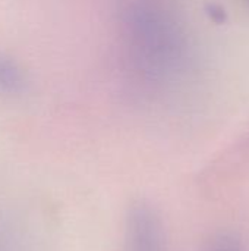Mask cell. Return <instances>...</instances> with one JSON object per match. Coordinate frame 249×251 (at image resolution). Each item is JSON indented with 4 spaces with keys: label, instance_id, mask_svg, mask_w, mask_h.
<instances>
[{
    "label": "cell",
    "instance_id": "cell-5",
    "mask_svg": "<svg viewBox=\"0 0 249 251\" xmlns=\"http://www.w3.org/2000/svg\"><path fill=\"white\" fill-rule=\"evenodd\" d=\"M211 251H241L239 247L235 244V243H230V240H223V241H219Z\"/></svg>",
    "mask_w": 249,
    "mask_h": 251
},
{
    "label": "cell",
    "instance_id": "cell-1",
    "mask_svg": "<svg viewBox=\"0 0 249 251\" xmlns=\"http://www.w3.org/2000/svg\"><path fill=\"white\" fill-rule=\"evenodd\" d=\"M123 35L132 62L147 75L167 72L181 54L179 34L154 9L131 6L123 15Z\"/></svg>",
    "mask_w": 249,
    "mask_h": 251
},
{
    "label": "cell",
    "instance_id": "cell-2",
    "mask_svg": "<svg viewBox=\"0 0 249 251\" xmlns=\"http://www.w3.org/2000/svg\"><path fill=\"white\" fill-rule=\"evenodd\" d=\"M125 251H164L161 222L154 209L144 203H134L126 215Z\"/></svg>",
    "mask_w": 249,
    "mask_h": 251
},
{
    "label": "cell",
    "instance_id": "cell-3",
    "mask_svg": "<svg viewBox=\"0 0 249 251\" xmlns=\"http://www.w3.org/2000/svg\"><path fill=\"white\" fill-rule=\"evenodd\" d=\"M26 79L19 65L0 51V94L18 96L25 90Z\"/></svg>",
    "mask_w": 249,
    "mask_h": 251
},
{
    "label": "cell",
    "instance_id": "cell-4",
    "mask_svg": "<svg viewBox=\"0 0 249 251\" xmlns=\"http://www.w3.org/2000/svg\"><path fill=\"white\" fill-rule=\"evenodd\" d=\"M0 251H18L13 240L3 231H0Z\"/></svg>",
    "mask_w": 249,
    "mask_h": 251
}]
</instances>
